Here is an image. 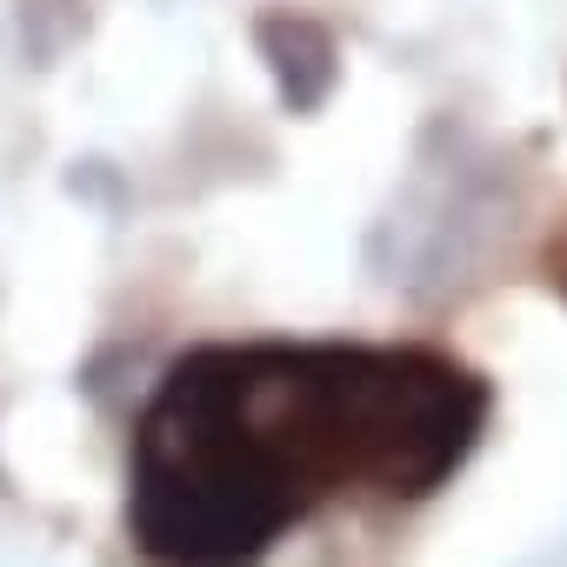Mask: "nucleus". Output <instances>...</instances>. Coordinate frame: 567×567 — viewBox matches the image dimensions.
I'll return each mask as SVG.
<instances>
[{"instance_id":"obj_1","label":"nucleus","mask_w":567,"mask_h":567,"mask_svg":"<svg viewBox=\"0 0 567 567\" xmlns=\"http://www.w3.org/2000/svg\"><path fill=\"white\" fill-rule=\"evenodd\" d=\"M481 421L487 388L414 348L187 354L134 441V540L154 567H260L328 494H434Z\"/></svg>"}]
</instances>
